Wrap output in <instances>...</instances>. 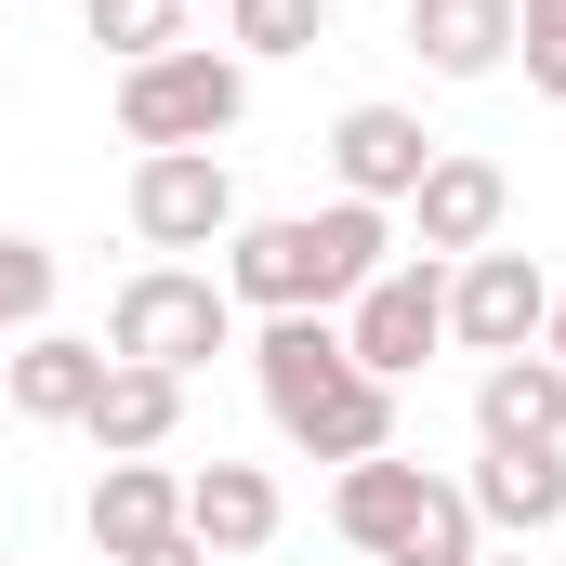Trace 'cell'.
<instances>
[{"label":"cell","mask_w":566,"mask_h":566,"mask_svg":"<svg viewBox=\"0 0 566 566\" xmlns=\"http://www.w3.org/2000/svg\"><path fill=\"white\" fill-rule=\"evenodd\" d=\"M119 566H211V554H198V541L171 527V541H145V554H119Z\"/></svg>","instance_id":"obj_24"},{"label":"cell","mask_w":566,"mask_h":566,"mask_svg":"<svg viewBox=\"0 0 566 566\" xmlns=\"http://www.w3.org/2000/svg\"><path fill=\"white\" fill-rule=\"evenodd\" d=\"M277 474H264V461H198V474H185V541H198V554L211 566H238V554H264V541H277Z\"/></svg>","instance_id":"obj_9"},{"label":"cell","mask_w":566,"mask_h":566,"mask_svg":"<svg viewBox=\"0 0 566 566\" xmlns=\"http://www.w3.org/2000/svg\"><path fill=\"white\" fill-rule=\"evenodd\" d=\"M474 434H488V448H566V369L541 356V343H527V356H488Z\"/></svg>","instance_id":"obj_13"},{"label":"cell","mask_w":566,"mask_h":566,"mask_svg":"<svg viewBox=\"0 0 566 566\" xmlns=\"http://www.w3.org/2000/svg\"><path fill=\"white\" fill-rule=\"evenodd\" d=\"M133 238L145 251H224V238H238V171H224V145H145L133 158Z\"/></svg>","instance_id":"obj_4"},{"label":"cell","mask_w":566,"mask_h":566,"mask_svg":"<svg viewBox=\"0 0 566 566\" xmlns=\"http://www.w3.org/2000/svg\"><path fill=\"white\" fill-rule=\"evenodd\" d=\"M80 434H93L106 461H158V448L185 434V382H171V369H133V356H106V396L80 409Z\"/></svg>","instance_id":"obj_14"},{"label":"cell","mask_w":566,"mask_h":566,"mask_svg":"<svg viewBox=\"0 0 566 566\" xmlns=\"http://www.w3.org/2000/svg\"><path fill=\"white\" fill-rule=\"evenodd\" d=\"M474 554H488V527H474V501H461V488L434 474L422 527H409V541H396V554H382V566H474Z\"/></svg>","instance_id":"obj_21"},{"label":"cell","mask_w":566,"mask_h":566,"mask_svg":"<svg viewBox=\"0 0 566 566\" xmlns=\"http://www.w3.org/2000/svg\"><path fill=\"white\" fill-rule=\"evenodd\" d=\"M541 316H554V277H541L527 251H461V264H448V343H474V356H527Z\"/></svg>","instance_id":"obj_7"},{"label":"cell","mask_w":566,"mask_h":566,"mask_svg":"<svg viewBox=\"0 0 566 566\" xmlns=\"http://www.w3.org/2000/svg\"><path fill=\"white\" fill-rule=\"evenodd\" d=\"M434 343H448V264L409 251V264H382V277L343 303V356L369 369V382H409Z\"/></svg>","instance_id":"obj_5"},{"label":"cell","mask_w":566,"mask_h":566,"mask_svg":"<svg viewBox=\"0 0 566 566\" xmlns=\"http://www.w3.org/2000/svg\"><path fill=\"white\" fill-rule=\"evenodd\" d=\"M514 66H527V93L566 106V0H514Z\"/></svg>","instance_id":"obj_22"},{"label":"cell","mask_w":566,"mask_h":566,"mask_svg":"<svg viewBox=\"0 0 566 566\" xmlns=\"http://www.w3.org/2000/svg\"><path fill=\"white\" fill-rule=\"evenodd\" d=\"M185 13H198V0H93V40H106L119 66H158V53H185Z\"/></svg>","instance_id":"obj_20"},{"label":"cell","mask_w":566,"mask_h":566,"mask_svg":"<svg viewBox=\"0 0 566 566\" xmlns=\"http://www.w3.org/2000/svg\"><path fill=\"white\" fill-rule=\"evenodd\" d=\"M251 382H264V409H316L329 382H356V356H343V316H264V343H251Z\"/></svg>","instance_id":"obj_15"},{"label":"cell","mask_w":566,"mask_h":566,"mask_svg":"<svg viewBox=\"0 0 566 566\" xmlns=\"http://www.w3.org/2000/svg\"><path fill=\"white\" fill-rule=\"evenodd\" d=\"M40 316H53V251L0 238V329H40Z\"/></svg>","instance_id":"obj_23"},{"label":"cell","mask_w":566,"mask_h":566,"mask_svg":"<svg viewBox=\"0 0 566 566\" xmlns=\"http://www.w3.org/2000/svg\"><path fill=\"white\" fill-rule=\"evenodd\" d=\"M422 501H434V474H422V461H396V448L329 474V527H343V541H356L369 566H382L396 541H409V527H422Z\"/></svg>","instance_id":"obj_10"},{"label":"cell","mask_w":566,"mask_h":566,"mask_svg":"<svg viewBox=\"0 0 566 566\" xmlns=\"http://www.w3.org/2000/svg\"><path fill=\"white\" fill-rule=\"evenodd\" d=\"M277 434L303 448V461H382V448H396V382H369V369H356V382H329L316 409H290Z\"/></svg>","instance_id":"obj_18"},{"label":"cell","mask_w":566,"mask_h":566,"mask_svg":"<svg viewBox=\"0 0 566 566\" xmlns=\"http://www.w3.org/2000/svg\"><path fill=\"white\" fill-rule=\"evenodd\" d=\"M409 53L434 80H501L514 66V0H409Z\"/></svg>","instance_id":"obj_16"},{"label":"cell","mask_w":566,"mask_h":566,"mask_svg":"<svg viewBox=\"0 0 566 566\" xmlns=\"http://www.w3.org/2000/svg\"><path fill=\"white\" fill-rule=\"evenodd\" d=\"M329 171H343V198L409 211V185L434 171V133L409 119V106H343V119H329Z\"/></svg>","instance_id":"obj_8"},{"label":"cell","mask_w":566,"mask_h":566,"mask_svg":"<svg viewBox=\"0 0 566 566\" xmlns=\"http://www.w3.org/2000/svg\"><path fill=\"white\" fill-rule=\"evenodd\" d=\"M474 566H527V554H474Z\"/></svg>","instance_id":"obj_26"},{"label":"cell","mask_w":566,"mask_h":566,"mask_svg":"<svg viewBox=\"0 0 566 566\" xmlns=\"http://www.w3.org/2000/svg\"><path fill=\"white\" fill-rule=\"evenodd\" d=\"M0 566H13V554H0Z\"/></svg>","instance_id":"obj_27"},{"label":"cell","mask_w":566,"mask_h":566,"mask_svg":"<svg viewBox=\"0 0 566 566\" xmlns=\"http://www.w3.org/2000/svg\"><path fill=\"white\" fill-rule=\"evenodd\" d=\"M106 356L198 382L211 356H238V290H224V277H198V264H145V277L106 303Z\"/></svg>","instance_id":"obj_2"},{"label":"cell","mask_w":566,"mask_h":566,"mask_svg":"<svg viewBox=\"0 0 566 566\" xmlns=\"http://www.w3.org/2000/svg\"><path fill=\"white\" fill-rule=\"evenodd\" d=\"M501 224H514V171L474 145H434V171L409 185V238L434 264H461V251H501Z\"/></svg>","instance_id":"obj_6"},{"label":"cell","mask_w":566,"mask_h":566,"mask_svg":"<svg viewBox=\"0 0 566 566\" xmlns=\"http://www.w3.org/2000/svg\"><path fill=\"white\" fill-rule=\"evenodd\" d=\"M251 119V66L224 40H185L158 66H119V133L133 145H224Z\"/></svg>","instance_id":"obj_3"},{"label":"cell","mask_w":566,"mask_h":566,"mask_svg":"<svg viewBox=\"0 0 566 566\" xmlns=\"http://www.w3.org/2000/svg\"><path fill=\"white\" fill-rule=\"evenodd\" d=\"M0 396H13V422H80V409L106 396V343H80V329H27L13 369H0Z\"/></svg>","instance_id":"obj_12"},{"label":"cell","mask_w":566,"mask_h":566,"mask_svg":"<svg viewBox=\"0 0 566 566\" xmlns=\"http://www.w3.org/2000/svg\"><path fill=\"white\" fill-rule=\"evenodd\" d=\"M461 501H474V527H501V541H554L566 527V448H488Z\"/></svg>","instance_id":"obj_11"},{"label":"cell","mask_w":566,"mask_h":566,"mask_svg":"<svg viewBox=\"0 0 566 566\" xmlns=\"http://www.w3.org/2000/svg\"><path fill=\"white\" fill-rule=\"evenodd\" d=\"M185 527V474H158V461H106L93 474V554L119 566V554H145V541H171Z\"/></svg>","instance_id":"obj_17"},{"label":"cell","mask_w":566,"mask_h":566,"mask_svg":"<svg viewBox=\"0 0 566 566\" xmlns=\"http://www.w3.org/2000/svg\"><path fill=\"white\" fill-rule=\"evenodd\" d=\"M382 264H396V224H382L369 198L277 211V224H238V238H224V290L264 303V316H343Z\"/></svg>","instance_id":"obj_1"},{"label":"cell","mask_w":566,"mask_h":566,"mask_svg":"<svg viewBox=\"0 0 566 566\" xmlns=\"http://www.w3.org/2000/svg\"><path fill=\"white\" fill-rule=\"evenodd\" d=\"M329 40V0H224V53L238 66H290Z\"/></svg>","instance_id":"obj_19"},{"label":"cell","mask_w":566,"mask_h":566,"mask_svg":"<svg viewBox=\"0 0 566 566\" xmlns=\"http://www.w3.org/2000/svg\"><path fill=\"white\" fill-rule=\"evenodd\" d=\"M541 356H554V369H566V290H554V316H541Z\"/></svg>","instance_id":"obj_25"}]
</instances>
